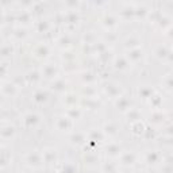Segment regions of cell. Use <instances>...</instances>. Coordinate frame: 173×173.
<instances>
[{
  "label": "cell",
  "mask_w": 173,
  "mask_h": 173,
  "mask_svg": "<svg viewBox=\"0 0 173 173\" xmlns=\"http://www.w3.org/2000/svg\"><path fill=\"white\" fill-rule=\"evenodd\" d=\"M26 122H30L34 125V123L38 122V118H37L35 115H27V116H26Z\"/></svg>",
  "instance_id": "2"
},
{
  "label": "cell",
  "mask_w": 173,
  "mask_h": 173,
  "mask_svg": "<svg viewBox=\"0 0 173 173\" xmlns=\"http://www.w3.org/2000/svg\"><path fill=\"white\" fill-rule=\"evenodd\" d=\"M58 129L60 130L69 129V120H68V118H58Z\"/></svg>",
  "instance_id": "1"
}]
</instances>
